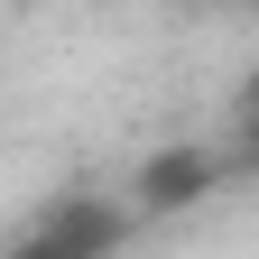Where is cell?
I'll list each match as a JSON object with an SVG mask.
<instances>
[{
  "instance_id": "obj_1",
  "label": "cell",
  "mask_w": 259,
  "mask_h": 259,
  "mask_svg": "<svg viewBox=\"0 0 259 259\" xmlns=\"http://www.w3.org/2000/svg\"><path fill=\"white\" fill-rule=\"evenodd\" d=\"M130 232H139L130 194H56V204L28 222L0 259H120Z\"/></svg>"
},
{
  "instance_id": "obj_2",
  "label": "cell",
  "mask_w": 259,
  "mask_h": 259,
  "mask_svg": "<svg viewBox=\"0 0 259 259\" xmlns=\"http://www.w3.org/2000/svg\"><path fill=\"white\" fill-rule=\"evenodd\" d=\"M222 185V157L213 148H157L148 157V167L139 176H130V213H139V222H157V213H185V204H204V194Z\"/></svg>"
},
{
  "instance_id": "obj_3",
  "label": "cell",
  "mask_w": 259,
  "mask_h": 259,
  "mask_svg": "<svg viewBox=\"0 0 259 259\" xmlns=\"http://www.w3.org/2000/svg\"><path fill=\"white\" fill-rule=\"evenodd\" d=\"M241 157H250V167H259V111H250V130H241Z\"/></svg>"
}]
</instances>
